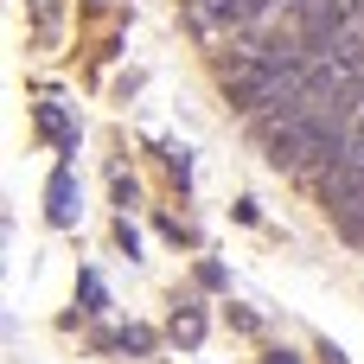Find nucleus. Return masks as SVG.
Wrapping results in <instances>:
<instances>
[{"label": "nucleus", "instance_id": "f03ea898", "mask_svg": "<svg viewBox=\"0 0 364 364\" xmlns=\"http://www.w3.org/2000/svg\"><path fill=\"white\" fill-rule=\"evenodd\" d=\"M45 218L64 230V224H77V173L70 166H58L51 173V186H45Z\"/></svg>", "mask_w": 364, "mask_h": 364}, {"label": "nucleus", "instance_id": "1a4fd4ad", "mask_svg": "<svg viewBox=\"0 0 364 364\" xmlns=\"http://www.w3.org/2000/svg\"><path fill=\"white\" fill-rule=\"evenodd\" d=\"M115 243H122V250H128V256H141V237H134V224H128V218H122V224H115Z\"/></svg>", "mask_w": 364, "mask_h": 364}, {"label": "nucleus", "instance_id": "7ed1b4c3", "mask_svg": "<svg viewBox=\"0 0 364 364\" xmlns=\"http://www.w3.org/2000/svg\"><path fill=\"white\" fill-rule=\"evenodd\" d=\"M38 134L51 141V147H64V154H77V122L58 109V102H38Z\"/></svg>", "mask_w": 364, "mask_h": 364}, {"label": "nucleus", "instance_id": "9d476101", "mask_svg": "<svg viewBox=\"0 0 364 364\" xmlns=\"http://www.w3.org/2000/svg\"><path fill=\"white\" fill-rule=\"evenodd\" d=\"M320 358H326V364H346V352H339V346L326 339V346H320Z\"/></svg>", "mask_w": 364, "mask_h": 364}, {"label": "nucleus", "instance_id": "6e6552de", "mask_svg": "<svg viewBox=\"0 0 364 364\" xmlns=\"http://www.w3.org/2000/svg\"><path fill=\"white\" fill-rule=\"evenodd\" d=\"M166 166H173V173H179V186H186V179H192V154H186V147H166Z\"/></svg>", "mask_w": 364, "mask_h": 364}, {"label": "nucleus", "instance_id": "f8f14e48", "mask_svg": "<svg viewBox=\"0 0 364 364\" xmlns=\"http://www.w3.org/2000/svg\"><path fill=\"white\" fill-rule=\"evenodd\" d=\"M358 115H364V90H358Z\"/></svg>", "mask_w": 364, "mask_h": 364}, {"label": "nucleus", "instance_id": "f257e3e1", "mask_svg": "<svg viewBox=\"0 0 364 364\" xmlns=\"http://www.w3.org/2000/svg\"><path fill=\"white\" fill-rule=\"evenodd\" d=\"M186 19H192L205 38H218V32L250 26V19H256V0H186Z\"/></svg>", "mask_w": 364, "mask_h": 364}, {"label": "nucleus", "instance_id": "0eeeda50", "mask_svg": "<svg viewBox=\"0 0 364 364\" xmlns=\"http://www.w3.org/2000/svg\"><path fill=\"white\" fill-rule=\"evenodd\" d=\"M115 346H122V352H147V346H154V333H147V326H128Z\"/></svg>", "mask_w": 364, "mask_h": 364}, {"label": "nucleus", "instance_id": "20e7f679", "mask_svg": "<svg viewBox=\"0 0 364 364\" xmlns=\"http://www.w3.org/2000/svg\"><path fill=\"white\" fill-rule=\"evenodd\" d=\"M166 333H173V346H186V352H192V346H205V307H198V301H179Z\"/></svg>", "mask_w": 364, "mask_h": 364}, {"label": "nucleus", "instance_id": "39448f33", "mask_svg": "<svg viewBox=\"0 0 364 364\" xmlns=\"http://www.w3.org/2000/svg\"><path fill=\"white\" fill-rule=\"evenodd\" d=\"M77 294H83V314H102V307H109V288H102V275H96V269H83V275H77Z\"/></svg>", "mask_w": 364, "mask_h": 364}, {"label": "nucleus", "instance_id": "423d86ee", "mask_svg": "<svg viewBox=\"0 0 364 364\" xmlns=\"http://www.w3.org/2000/svg\"><path fill=\"white\" fill-rule=\"evenodd\" d=\"M346 160H352V166H364V115L352 122V134H346Z\"/></svg>", "mask_w": 364, "mask_h": 364}, {"label": "nucleus", "instance_id": "9b49d317", "mask_svg": "<svg viewBox=\"0 0 364 364\" xmlns=\"http://www.w3.org/2000/svg\"><path fill=\"white\" fill-rule=\"evenodd\" d=\"M262 364H301V358H294V352H269Z\"/></svg>", "mask_w": 364, "mask_h": 364}]
</instances>
